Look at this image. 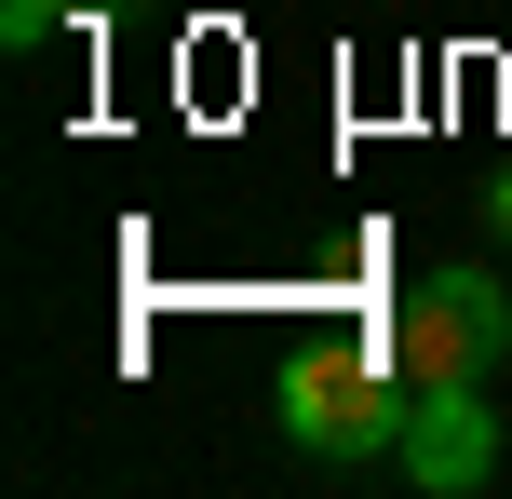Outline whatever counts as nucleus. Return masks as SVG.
<instances>
[{
	"mask_svg": "<svg viewBox=\"0 0 512 499\" xmlns=\"http://www.w3.org/2000/svg\"><path fill=\"white\" fill-rule=\"evenodd\" d=\"M418 378H405V351H391V324L378 338H351V351H297V365H283V432H297V459H337V473H351V459H391L405 446V419H418Z\"/></svg>",
	"mask_w": 512,
	"mask_h": 499,
	"instance_id": "1",
	"label": "nucleus"
},
{
	"mask_svg": "<svg viewBox=\"0 0 512 499\" xmlns=\"http://www.w3.org/2000/svg\"><path fill=\"white\" fill-rule=\"evenodd\" d=\"M391 351H405L418 392H486V378L512 365V284H499L486 257L418 270V284L391 297Z\"/></svg>",
	"mask_w": 512,
	"mask_h": 499,
	"instance_id": "2",
	"label": "nucleus"
},
{
	"mask_svg": "<svg viewBox=\"0 0 512 499\" xmlns=\"http://www.w3.org/2000/svg\"><path fill=\"white\" fill-rule=\"evenodd\" d=\"M405 486L418 499H486L499 486V405L486 392H418V419H405Z\"/></svg>",
	"mask_w": 512,
	"mask_h": 499,
	"instance_id": "3",
	"label": "nucleus"
},
{
	"mask_svg": "<svg viewBox=\"0 0 512 499\" xmlns=\"http://www.w3.org/2000/svg\"><path fill=\"white\" fill-rule=\"evenodd\" d=\"M54 27H68V14H54V0H0V54H41Z\"/></svg>",
	"mask_w": 512,
	"mask_h": 499,
	"instance_id": "4",
	"label": "nucleus"
},
{
	"mask_svg": "<svg viewBox=\"0 0 512 499\" xmlns=\"http://www.w3.org/2000/svg\"><path fill=\"white\" fill-rule=\"evenodd\" d=\"M54 14H68V27H108V14H135V0H54Z\"/></svg>",
	"mask_w": 512,
	"mask_h": 499,
	"instance_id": "5",
	"label": "nucleus"
},
{
	"mask_svg": "<svg viewBox=\"0 0 512 499\" xmlns=\"http://www.w3.org/2000/svg\"><path fill=\"white\" fill-rule=\"evenodd\" d=\"M486 230H499V243H512V162H499V189H486Z\"/></svg>",
	"mask_w": 512,
	"mask_h": 499,
	"instance_id": "6",
	"label": "nucleus"
}]
</instances>
